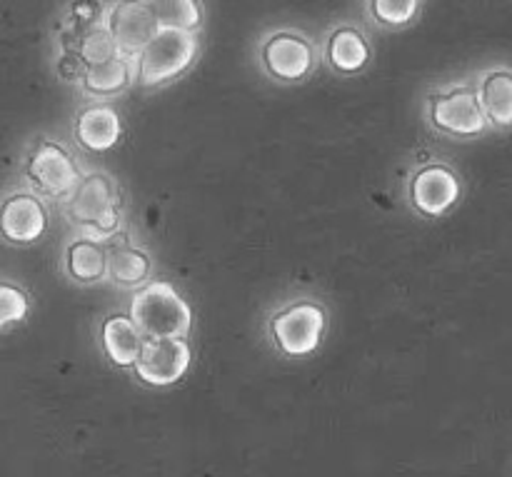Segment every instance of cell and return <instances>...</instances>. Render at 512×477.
Instances as JSON below:
<instances>
[{"label": "cell", "mask_w": 512, "mask_h": 477, "mask_svg": "<svg viewBox=\"0 0 512 477\" xmlns=\"http://www.w3.org/2000/svg\"><path fill=\"white\" fill-rule=\"evenodd\" d=\"M130 318L150 340H188L193 310L168 280H153L130 300Z\"/></svg>", "instance_id": "cell-1"}, {"label": "cell", "mask_w": 512, "mask_h": 477, "mask_svg": "<svg viewBox=\"0 0 512 477\" xmlns=\"http://www.w3.org/2000/svg\"><path fill=\"white\" fill-rule=\"evenodd\" d=\"M328 328V310L315 298H295L275 310L268 333L275 350L285 358H308L320 348Z\"/></svg>", "instance_id": "cell-2"}, {"label": "cell", "mask_w": 512, "mask_h": 477, "mask_svg": "<svg viewBox=\"0 0 512 477\" xmlns=\"http://www.w3.org/2000/svg\"><path fill=\"white\" fill-rule=\"evenodd\" d=\"M428 123L435 133L453 140H470L490 128L480 103L478 85L450 83L428 95Z\"/></svg>", "instance_id": "cell-3"}, {"label": "cell", "mask_w": 512, "mask_h": 477, "mask_svg": "<svg viewBox=\"0 0 512 477\" xmlns=\"http://www.w3.org/2000/svg\"><path fill=\"white\" fill-rule=\"evenodd\" d=\"M68 218L85 238L110 240L120 228V195L105 173H90L80 180L68 200Z\"/></svg>", "instance_id": "cell-4"}, {"label": "cell", "mask_w": 512, "mask_h": 477, "mask_svg": "<svg viewBox=\"0 0 512 477\" xmlns=\"http://www.w3.org/2000/svg\"><path fill=\"white\" fill-rule=\"evenodd\" d=\"M200 50L198 33L160 28L138 55V80L143 88H158L180 78L195 63Z\"/></svg>", "instance_id": "cell-5"}, {"label": "cell", "mask_w": 512, "mask_h": 477, "mask_svg": "<svg viewBox=\"0 0 512 477\" xmlns=\"http://www.w3.org/2000/svg\"><path fill=\"white\" fill-rule=\"evenodd\" d=\"M23 173L33 193L53 200H70L83 180L73 155L63 145L48 138L35 143V148L25 158Z\"/></svg>", "instance_id": "cell-6"}, {"label": "cell", "mask_w": 512, "mask_h": 477, "mask_svg": "<svg viewBox=\"0 0 512 477\" xmlns=\"http://www.w3.org/2000/svg\"><path fill=\"white\" fill-rule=\"evenodd\" d=\"M258 60L263 73L275 83H303L315 70L318 53L308 35L283 28L265 35L258 48Z\"/></svg>", "instance_id": "cell-7"}, {"label": "cell", "mask_w": 512, "mask_h": 477, "mask_svg": "<svg viewBox=\"0 0 512 477\" xmlns=\"http://www.w3.org/2000/svg\"><path fill=\"white\" fill-rule=\"evenodd\" d=\"M408 198L423 218H443L463 198V183L450 165L428 163L410 175Z\"/></svg>", "instance_id": "cell-8"}, {"label": "cell", "mask_w": 512, "mask_h": 477, "mask_svg": "<svg viewBox=\"0 0 512 477\" xmlns=\"http://www.w3.org/2000/svg\"><path fill=\"white\" fill-rule=\"evenodd\" d=\"M100 23L108 28L125 58H138L160 30V23L143 0H113Z\"/></svg>", "instance_id": "cell-9"}, {"label": "cell", "mask_w": 512, "mask_h": 477, "mask_svg": "<svg viewBox=\"0 0 512 477\" xmlns=\"http://www.w3.org/2000/svg\"><path fill=\"white\" fill-rule=\"evenodd\" d=\"M193 353L188 340H145L135 375L150 388H170L188 375Z\"/></svg>", "instance_id": "cell-10"}, {"label": "cell", "mask_w": 512, "mask_h": 477, "mask_svg": "<svg viewBox=\"0 0 512 477\" xmlns=\"http://www.w3.org/2000/svg\"><path fill=\"white\" fill-rule=\"evenodd\" d=\"M0 230L3 238L13 245H33L48 230V208L38 193L18 190L3 200L0 210Z\"/></svg>", "instance_id": "cell-11"}, {"label": "cell", "mask_w": 512, "mask_h": 477, "mask_svg": "<svg viewBox=\"0 0 512 477\" xmlns=\"http://www.w3.org/2000/svg\"><path fill=\"white\" fill-rule=\"evenodd\" d=\"M73 135L78 145H83L90 153H105V150L115 148L123 138V120L110 103L85 105L75 115Z\"/></svg>", "instance_id": "cell-12"}, {"label": "cell", "mask_w": 512, "mask_h": 477, "mask_svg": "<svg viewBox=\"0 0 512 477\" xmlns=\"http://www.w3.org/2000/svg\"><path fill=\"white\" fill-rule=\"evenodd\" d=\"M323 58L333 73L350 78V75H358L368 68L373 50H370V43L363 30L355 28V25H338L325 38Z\"/></svg>", "instance_id": "cell-13"}, {"label": "cell", "mask_w": 512, "mask_h": 477, "mask_svg": "<svg viewBox=\"0 0 512 477\" xmlns=\"http://www.w3.org/2000/svg\"><path fill=\"white\" fill-rule=\"evenodd\" d=\"M145 340L148 338L130 315L113 313L100 325V345L115 368H135L145 348Z\"/></svg>", "instance_id": "cell-14"}, {"label": "cell", "mask_w": 512, "mask_h": 477, "mask_svg": "<svg viewBox=\"0 0 512 477\" xmlns=\"http://www.w3.org/2000/svg\"><path fill=\"white\" fill-rule=\"evenodd\" d=\"M135 80H138V58L115 55V58L105 60V63L90 65L80 90L88 98L108 100L125 93Z\"/></svg>", "instance_id": "cell-15"}, {"label": "cell", "mask_w": 512, "mask_h": 477, "mask_svg": "<svg viewBox=\"0 0 512 477\" xmlns=\"http://www.w3.org/2000/svg\"><path fill=\"white\" fill-rule=\"evenodd\" d=\"M108 250V280L118 288H145L150 275V255L133 248L123 235L105 240Z\"/></svg>", "instance_id": "cell-16"}, {"label": "cell", "mask_w": 512, "mask_h": 477, "mask_svg": "<svg viewBox=\"0 0 512 477\" xmlns=\"http://www.w3.org/2000/svg\"><path fill=\"white\" fill-rule=\"evenodd\" d=\"M480 103L488 115L490 128H512V68H490L480 75L478 83Z\"/></svg>", "instance_id": "cell-17"}, {"label": "cell", "mask_w": 512, "mask_h": 477, "mask_svg": "<svg viewBox=\"0 0 512 477\" xmlns=\"http://www.w3.org/2000/svg\"><path fill=\"white\" fill-rule=\"evenodd\" d=\"M65 275L80 285H93L108 278V250H105V243L85 238V235L75 238L65 248Z\"/></svg>", "instance_id": "cell-18"}, {"label": "cell", "mask_w": 512, "mask_h": 477, "mask_svg": "<svg viewBox=\"0 0 512 477\" xmlns=\"http://www.w3.org/2000/svg\"><path fill=\"white\" fill-rule=\"evenodd\" d=\"M160 23V28H178L198 33L203 28V3L200 0H143Z\"/></svg>", "instance_id": "cell-19"}, {"label": "cell", "mask_w": 512, "mask_h": 477, "mask_svg": "<svg viewBox=\"0 0 512 477\" xmlns=\"http://www.w3.org/2000/svg\"><path fill=\"white\" fill-rule=\"evenodd\" d=\"M78 53L83 55V60L88 65H100L105 63V60L120 55V50L118 45H115L113 35L108 33V28L100 23V25H90V28L80 35Z\"/></svg>", "instance_id": "cell-20"}, {"label": "cell", "mask_w": 512, "mask_h": 477, "mask_svg": "<svg viewBox=\"0 0 512 477\" xmlns=\"http://www.w3.org/2000/svg\"><path fill=\"white\" fill-rule=\"evenodd\" d=\"M368 8L385 28H405L418 18L420 0H368Z\"/></svg>", "instance_id": "cell-21"}, {"label": "cell", "mask_w": 512, "mask_h": 477, "mask_svg": "<svg viewBox=\"0 0 512 477\" xmlns=\"http://www.w3.org/2000/svg\"><path fill=\"white\" fill-rule=\"evenodd\" d=\"M28 310L30 300L28 295H25V290L5 280V283L0 285V328L8 330L10 325L23 323Z\"/></svg>", "instance_id": "cell-22"}, {"label": "cell", "mask_w": 512, "mask_h": 477, "mask_svg": "<svg viewBox=\"0 0 512 477\" xmlns=\"http://www.w3.org/2000/svg\"><path fill=\"white\" fill-rule=\"evenodd\" d=\"M88 68L90 65L85 63L83 55H80L78 50H63V53L58 55V60H55V73H58V78L63 80V83L70 85H83Z\"/></svg>", "instance_id": "cell-23"}]
</instances>
